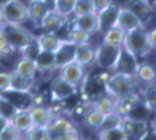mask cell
<instances>
[{"label": "cell", "instance_id": "cell-6", "mask_svg": "<svg viewBox=\"0 0 156 140\" xmlns=\"http://www.w3.org/2000/svg\"><path fill=\"white\" fill-rule=\"evenodd\" d=\"M138 65H139L138 58L132 53H129L125 47H121V53H119V57L116 60L115 65L112 68V72L125 75V77H129V78H135Z\"/></svg>", "mask_w": 156, "mask_h": 140}, {"label": "cell", "instance_id": "cell-39", "mask_svg": "<svg viewBox=\"0 0 156 140\" xmlns=\"http://www.w3.org/2000/svg\"><path fill=\"white\" fill-rule=\"evenodd\" d=\"M20 136H23L19 130L12 125V122L0 132V140H16Z\"/></svg>", "mask_w": 156, "mask_h": 140}, {"label": "cell", "instance_id": "cell-36", "mask_svg": "<svg viewBox=\"0 0 156 140\" xmlns=\"http://www.w3.org/2000/svg\"><path fill=\"white\" fill-rule=\"evenodd\" d=\"M16 113H17V109L10 103V101L6 96H3L0 94V116L4 118L6 120H9V122H12V119L14 118Z\"/></svg>", "mask_w": 156, "mask_h": 140}, {"label": "cell", "instance_id": "cell-17", "mask_svg": "<svg viewBox=\"0 0 156 140\" xmlns=\"http://www.w3.org/2000/svg\"><path fill=\"white\" fill-rule=\"evenodd\" d=\"M75 48L77 46L73 44L71 41H61L60 47L54 51L55 57V70H60L61 67L70 64L74 61L75 58Z\"/></svg>", "mask_w": 156, "mask_h": 140}, {"label": "cell", "instance_id": "cell-43", "mask_svg": "<svg viewBox=\"0 0 156 140\" xmlns=\"http://www.w3.org/2000/svg\"><path fill=\"white\" fill-rule=\"evenodd\" d=\"M91 3H92V7H94V12L99 13L101 10L107 9L109 4L114 3V0H91Z\"/></svg>", "mask_w": 156, "mask_h": 140}, {"label": "cell", "instance_id": "cell-31", "mask_svg": "<svg viewBox=\"0 0 156 140\" xmlns=\"http://www.w3.org/2000/svg\"><path fill=\"white\" fill-rule=\"evenodd\" d=\"M75 0H55L53 3V10L58 14H61L66 19H71L73 13H74Z\"/></svg>", "mask_w": 156, "mask_h": 140}, {"label": "cell", "instance_id": "cell-33", "mask_svg": "<svg viewBox=\"0 0 156 140\" xmlns=\"http://www.w3.org/2000/svg\"><path fill=\"white\" fill-rule=\"evenodd\" d=\"M21 54V58H26V60H30V61H36V58L38 57V54L41 53V48L40 46H38L37 40H36V37H34V40H31V41L29 43V44H26L23 48L19 50Z\"/></svg>", "mask_w": 156, "mask_h": 140}, {"label": "cell", "instance_id": "cell-13", "mask_svg": "<svg viewBox=\"0 0 156 140\" xmlns=\"http://www.w3.org/2000/svg\"><path fill=\"white\" fill-rule=\"evenodd\" d=\"M2 95L10 101V103L16 108L17 111H29L30 108L34 105L33 92H19L9 89V91L3 92Z\"/></svg>", "mask_w": 156, "mask_h": 140}, {"label": "cell", "instance_id": "cell-15", "mask_svg": "<svg viewBox=\"0 0 156 140\" xmlns=\"http://www.w3.org/2000/svg\"><path fill=\"white\" fill-rule=\"evenodd\" d=\"M30 118L33 122V126H38V128L47 129L51 123V120L54 119V113L50 108H45L43 105H33L29 109Z\"/></svg>", "mask_w": 156, "mask_h": 140}, {"label": "cell", "instance_id": "cell-50", "mask_svg": "<svg viewBox=\"0 0 156 140\" xmlns=\"http://www.w3.org/2000/svg\"><path fill=\"white\" fill-rule=\"evenodd\" d=\"M6 2H7V0H0V6H3V4L6 3Z\"/></svg>", "mask_w": 156, "mask_h": 140}, {"label": "cell", "instance_id": "cell-32", "mask_svg": "<svg viewBox=\"0 0 156 140\" xmlns=\"http://www.w3.org/2000/svg\"><path fill=\"white\" fill-rule=\"evenodd\" d=\"M122 120H123V116L119 115L118 112H112L109 115H105L104 116V120L101 126H99L98 132H104V130H109V129H115V128H121L122 126Z\"/></svg>", "mask_w": 156, "mask_h": 140}, {"label": "cell", "instance_id": "cell-21", "mask_svg": "<svg viewBox=\"0 0 156 140\" xmlns=\"http://www.w3.org/2000/svg\"><path fill=\"white\" fill-rule=\"evenodd\" d=\"M66 20H67L66 17H62L61 14L55 13L53 9H51V10L45 14L44 19L41 20V23H40V26H38V27L43 30V33L54 34L62 24H64V21H66Z\"/></svg>", "mask_w": 156, "mask_h": 140}, {"label": "cell", "instance_id": "cell-16", "mask_svg": "<svg viewBox=\"0 0 156 140\" xmlns=\"http://www.w3.org/2000/svg\"><path fill=\"white\" fill-rule=\"evenodd\" d=\"M74 129L77 128H75L74 122L70 118H67L66 115H55L54 119L51 120L50 126L47 128V130H48V135L51 137V140H54L55 137L61 136V135H64L67 132H71Z\"/></svg>", "mask_w": 156, "mask_h": 140}, {"label": "cell", "instance_id": "cell-12", "mask_svg": "<svg viewBox=\"0 0 156 140\" xmlns=\"http://www.w3.org/2000/svg\"><path fill=\"white\" fill-rule=\"evenodd\" d=\"M119 4L112 3L109 4L107 9L101 10L98 14V33H105L107 30L112 29L116 26V19H118L119 13Z\"/></svg>", "mask_w": 156, "mask_h": 140}, {"label": "cell", "instance_id": "cell-37", "mask_svg": "<svg viewBox=\"0 0 156 140\" xmlns=\"http://www.w3.org/2000/svg\"><path fill=\"white\" fill-rule=\"evenodd\" d=\"M23 136H24L26 140H51V137L48 135V130L43 128H38V126H33Z\"/></svg>", "mask_w": 156, "mask_h": 140}, {"label": "cell", "instance_id": "cell-25", "mask_svg": "<svg viewBox=\"0 0 156 140\" xmlns=\"http://www.w3.org/2000/svg\"><path fill=\"white\" fill-rule=\"evenodd\" d=\"M36 68H37V72H50V71L55 70V57H54V53L51 51H43L38 54V57L36 58Z\"/></svg>", "mask_w": 156, "mask_h": 140}, {"label": "cell", "instance_id": "cell-26", "mask_svg": "<svg viewBox=\"0 0 156 140\" xmlns=\"http://www.w3.org/2000/svg\"><path fill=\"white\" fill-rule=\"evenodd\" d=\"M12 125L21 135H24L26 132H29L30 129L33 128V122H31L29 111H17V113L12 119Z\"/></svg>", "mask_w": 156, "mask_h": 140}, {"label": "cell", "instance_id": "cell-22", "mask_svg": "<svg viewBox=\"0 0 156 140\" xmlns=\"http://www.w3.org/2000/svg\"><path fill=\"white\" fill-rule=\"evenodd\" d=\"M10 74V89L12 91H19V92H33L34 88V79L27 78L24 75L19 74L13 70Z\"/></svg>", "mask_w": 156, "mask_h": 140}, {"label": "cell", "instance_id": "cell-2", "mask_svg": "<svg viewBox=\"0 0 156 140\" xmlns=\"http://www.w3.org/2000/svg\"><path fill=\"white\" fill-rule=\"evenodd\" d=\"M122 47L132 53L138 60L139 58H146L153 50L149 47L148 38H146V27H140L133 31H129L125 36Z\"/></svg>", "mask_w": 156, "mask_h": 140}, {"label": "cell", "instance_id": "cell-1", "mask_svg": "<svg viewBox=\"0 0 156 140\" xmlns=\"http://www.w3.org/2000/svg\"><path fill=\"white\" fill-rule=\"evenodd\" d=\"M136 88H138V85H136L133 78H129V77H125V75L121 74H115V72L108 75L105 78V82H104L105 94L109 95L115 101H119V99H123L126 96L136 94Z\"/></svg>", "mask_w": 156, "mask_h": 140}, {"label": "cell", "instance_id": "cell-46", "mask_svg": "<svg viewBox=\"0 0 156 140\" xmlns=\"http://www.w3.org/2000/svg\"><path fill=\"white\" fill-rule=\"evenodd\" d=\"M9 123H10L9 120H6L4 118H2V116H0V132H2V130H3V129L6 128Z\"/></svg>", "mask_w": 156, "mask_h": 140}, {"label": "cell", "instance_id": "cell-19", "mask_svg": "<svg viewBox=\"0 0 156 140\" xmlns=\"http://www.w3.org/2000/svg\"><path fill=\"white\" fill-rule=\"evenodd\" d=\"M26 6H27V12H29V20H31L36 26H40L41 20L51 10V6L45 3L44 0H29V3Z\"/></svg>", "mask_w": 156, "mask_h": 140}, {"label": "cell", "instance_id": "cell-35", "mask_svg": "<svg viewBox=\"0 0 156 140\" xmlns=\"http://www.w3.org/2000/svg\"><path fill=\"white\" fill-rule=\"evenodd\" d=\"M97 133H98V140H128V136L122 126Z\"/></svg>", "mask_w": 156, "mask_h": 140}, {"label": "cell", "instance_id": "cell-18", "mask_svg": "<svg viewBox=\"0 0 156 140\" xmlns=\"http://www.w3.org/2000/svg\"><path fill=\"white\" fill-rule=\"evenodd\" d=\"M71 24L73 27L82 30L88 34L98 33V14L90 13V14H84V16H73Z\"/></svg>", "mask_w": 156, "mask_h": 140}, {"label": "cell", "instance_id": "cell-10", "mask_svg": "<svg viewBox=\"0 0 156 140\" xmlns=\"http://www.w3.org/2000/svg\"><path fill=\"white\" fill-rule=\"evenodd\" d=\"M123 7L131 10L142 21L144 26L152 19L153 12H155V6L149 0H128L126 3L123 4Z\"/></svg>", "mask_w": 156, "mask_h": 140}, {"label": "cell", "instance_id": "cell-38", "mask_svg": "<svg viewBox=\"0 0 156 140\" xmlns=\"http://www.w3.org/2000/svg\"><path fill=\"white\" fill-rule=\"evenodd\" d=\"M90 13H95L91 0H75L73 16H84V14H90Z\"/></svg>", "mask_w": 156, "mask_h": 140}, {"label": "cell", "instance_id": "cell-42", "mask_svg": "<svg viewBox=\"0 0 156 140\" xmlns=\"http://www.w3.org/2000/svg\"><path fill=\"white\" fill-rule=\"evenodd\" d=\"M0 53L3 54V55H9L10 53H13V50L9 46L7 38H6L4 33L2 31V29H0Z\"/></svg>", "mask_w": 156, "mask_h": 140}, {"label": "cell", "instance_id": "cell-24", "mask_svg": "<svg viewBox=\"0 0 156 140\" xmlns=\"http://www.w3.org/2000/svg\"><path fill=\"white\" fill-rule=\"evenodd\" d=\"M90 106L95 111H98L99 113H102L104 116L105 115H109L112 112H115L116 109V101L114 98H111L109 95H102V96H99L97 98L95 101L90 103Z\"/></svg>", "mask_w": 156, "mask_h": 140}, {"label": "cell", "instance_id": "cell-27", "mask_svg": "<svg viewBox=\"0 0 156 140\" xmlns=\"http://www.w3.org/2000/svg\"><path fill=\"white\" fill-rule=\"evenodd\" d=\"M36 40H37L38 46H40V48L43 51H51V53H54L61 44V41L54 34H48V33L38 34V36H36Z\"/></svg>", "mask_w": 156, "mask_h": 140}, {"label": "cell", "instance_id": "cell-30", "mask_svg": "<svg viewBox=\"0 0 156 140\" xmlns=\"http://www.w3.org/2000/svg\"><path fill=\"white\" fill-rule=\"evenodd\" d=\"M102 120H104V115L99 113L98 111L92 109V108H90V109L87 111V113L84 115V125H85L88 129L94 130V132H98Z\"/></svg>", "mask_w": 156, "mask_h": 140}, {"label": "cell", "instance_id": "cell-5", "mask_svg": "<svg viewBox=\"0 0 156 140\" xmlns=\"http://www.w3.org/2000/svg\"><path fill=\"white\" fill-rule=\"evenodd\" d=\"M3 9L4 23H14V24H23L29 20V12L21 0H7L2 6Z\"/></svg>", "mask_w": 156, "mask_h": 140}, {"label": "cell", "instance_id": "cell-51", "mask_svg": "<svg viewBox=\"0 0 156 140\" xmlns=\"http://www.w3.org/2000/svg\"><path fill=\"white\" fill-rule=\"evenodd\" d=\"M16 140H26V139H24V136H20L19 139H16Z\"/></svg>", "mask_w": 156, "mask_h": 140}, {"label": "cell", "instance_id": "cell-28", "mask_svg": "<svg viewBox=\"0 0 156 140\" xmlns=\"http://www.w3.org/2000/svg\"><path fill=\"white\" fill-rule=\"evenodd\" d=\"M125 36H126V33L115 26V27H112V29L107 30L104 33L102 43L104 44H108V46H122L123 40H125Z\"/></svg>", "mask_w": 156, "mask_h": 140}, {"label": "cell", "instance_id": "cell-4", "mask_svg": "<svg viewBox=\"0 0 156 140\" xmlns=\"http://www.w3.org/2000/svg\"><path fill=\"white\" fill-rule=\"evenodd\" d=\"M122 46H108V44H101L95 48V64L102 71H112L115 65L116 60L121 53Z\"/></svg>", "mask_w": 156, "mask_h": 140}, {"label": "cell", "instance_id": "cell-8", "mask_svg": "<svg viewBox=\"0 0 156 140\" xmlns=\"http://www.w3.org/2000/svg\"><path fill=\"white\" fill-rule=\"evenodd\" d=\"M77 87L68 84L60 77L54 78L51 85H50V92H51V98H53L54 102H64L67 99L73 98L77 94Z\"/></svg>", "mask_w": 156, "mask_h": 140}, {"label": "cell", "instance_id": "cell-20", "mask_svg": "<svg viewBox=\"0 0 156 140\" xmlns=\"http://www.w3.org/2000/svg\"><path fill=\"white\" fill-rule=\"evenodd\" d=\"M155 78H156L155 67L146 61L139 62L138 70H136V74H135V78H133L136 85H144L145 88L151 87V85L155 84Z\"/></svg>", "mask_w": 156, "mask_h": 140}, {"label": "cell", "instance_id": "cell-47", "mask_svg": "<svg viewBox=\"0 0 156 140\" xmlns=\"http://www.w3.org/2000/svg\"><path fill=\"white\" fill-rule=\"evenodd\" d=\"M4 23V17H3V9L0 6V24H3Z\"/></svg>", "mask_w": 156, "mask_h": 140}, {"label": "cell", "instance_id": "cell-48", "mask_svg": "<svg viewBox=\"0 0 156 140\" xmlns=\"http://www.w3.org/2000/svg\"><path fill=\"white\" fill-rule=\"evenodd\" d=\"M44 2H45V3H48L50 6L53 7V3H54V2H55V0H44Z\"/></svg>", "mask_w": 156, "mask_h": 140}, {"label": "cell", "instance_id": "cell-11", "mask_svg": "<svg viewBox=\"0 0 156 140\" xmlns=\"http://www.w3.org/2000/svg\"><path fill=\"white\" fill-rule=\"evenodd\" d=\"M153 111L144 102V99L140 98V95L132 102V105L129 106L128 112L125 113L123 118L131 120H138V122H149L151 116H152Z\"/></svg>", "mask_w": 156, "mask_h": 140}, {"label": "cell", "instance_id": "cell-3", "mask_svg": "<svg viewBox=\"0 0 156 140\" xmlns=\"http://www.w3.org/2000/svg\"><path fill=\"white\" fill-rule=\"evenodd\" d=\"M2 31L4 33L6 38H7V43L10 48L13 51H19L20 48L29 44L31 40H34V36L31 31L23 27V24H14V23H3L0 26Z\"/></svg>", "mask_w": 156, "mask_h": 140}, {"label": "cell", "instance_id": "cell-23", "mask_svg": "<svg viewBox=\"0 0 156 140\" xmlns=\"http://www.w3.org/2000/svg\"><path fill=\"white\" fill-rule=\"evenodd\" d=\"M74 61L81 64L82 67H91L95 64V48L91 44L87 46H77L75 48V58Z\"/></svg>", "mask_w": 156, "mask_h": 140}, {"label": "cell", "instance_id": "cell-44", "mask_svg": "<svg viewBox=\"0 0 156 140\" xmlns=\"http://www.w3.org/2000/svg\"><path fill=\"white\" fill-rule=\"evenodd\" d=\"M54 140H82L81 136H80V133H78L77 129H74V130H71V132H67L64 133V135H61V136L55 137Z\"/></svg>", "mask_w": 156, "mask_h": 140}, {"label": "cell", "instance_id": "cell-41", "mask_svg": "<svg viewBox=\"0 0 156 140\" xmlns=\"http://www.w3.org/2000/svg\"><path fill=\"white\" fill-rule=\"evenodd\" d=\"M10 89V74L9 72H0V94Z\"/></svg>", "mask_w": 156, "mask_h": 140}, {"label": "cell", "instance_id": "cell-14", "mask_svg": "<svg viewBox=\"0 0 156 140\" xmlns=\"http://www.w3.org/2000/svg\"><path fill=\"white\" fill-rule=\"evenodd\" d=\"M116 27L121 29L122 31H125V33H129V31H133V30L145 27V26L142 24V21L131 10H128L126 7L121 6L118 13V19H116Z\"/></svg>", "mask_w": 156, "mask_h": 140}, {"label": "cell", "instance_id": "cell-7", "mask_svg": "<svg viewBox=\"0 0 156 140\" xmlns=\"http://www.w3.org/2000/svg\"><path fill=\"white\" fill-rule=\"evenodd\" d=\"M122 128L128 136V140H148L151 135V128L153 130V122H138L123 118Z\"/></svg>", "mask_w": 156, "mask_h": 140}, {"label": "cell", "instance_id": "cell-29", "mask_svg": "<svg viewBox=\"0 0 156 140\" xmlns=\"http://www.w3.org/2000/svg\"><path fill=\"white\" fill-rule=\"evenodd\" d=\"M14 71L27 77V78H33V79H36V75H37L36 64L33 61H30V60H26V58H21V57L17 61L16 67H14Z\"/></svg>", "mask_w": 156, "mask_h": 140}, {"label": "cell", "instance_id": "cell-40", "mask_svg": "<svg viewBox=\"0 0 156 140\" xmlns=\"http://www.w3.org/2000/svg\"><path fill=\"white\" fill-rule=\"evenodd\" d=\"M73 29V24H71V19H67L64 21V24L60 27V29L54 33V36L60 40V41H68V37H70V31Z\"/></svg>", "mask_w": 156, "mask_h": 140}, {"label": "cell", "instance_id": "cell-9", "mask_svg": "<svg viewBox=\"0 0 156 140\" xmlns=\"http://www.w3.org/2000/svg\"><path fill=\"white\" fill-rule=\"evenodd\" d=\"M58 71H60V74H58L60 78H62L64 81H67L68 84L77 88L81 85L84 78H85V67H82L77 61H73L67 65L61 67Z\"/></svg>", "mask_w": 156, "mask_h": 140}, {"label": "cell", "instance_id": "cell-49", "mask_svg": "<svg viewBox=\"0 0 156 140\" xmlns=\"http://www.w3.org/2000/svg\"><path fill=\"white\" fill-rule=\"evenodd\" d=\"M4 57H6V55H3V54L0 53V64H2V61H3V58H4Z\"/></svg>", "mask_w": 156, "mask_h": 140}, {"label": "cell", "instance_id": "cell-45", "mask_svg": "<svg viewBox=\"0 0 156 140\" xmlns=\"http://www.w3.org/2000/svg\"><path fill=\"white\" fill-rule=\"evenodd\" d=\"M146 38H148L149 47L152 50H155V47H156V30L155 29L146 30Z\"/></svg>", "mask_w": 156, "mask_h": 140}, {"label": "cell", "instance_id": "cell-34", "mask_svg": "<svg viewBox=\"0 0 156 140\" xmlns=\"http://www.w3.org/2000/svg\"><path fill=\"white\" fill-rule=\"evenodd\" d=\"M68 41H71L75 46H87V44H91V34L85 33L80 29H75L73 27L70 31V37H68Z\"/></svg>", "mask_w": 156, "mask_h": 140}]
</instances>
